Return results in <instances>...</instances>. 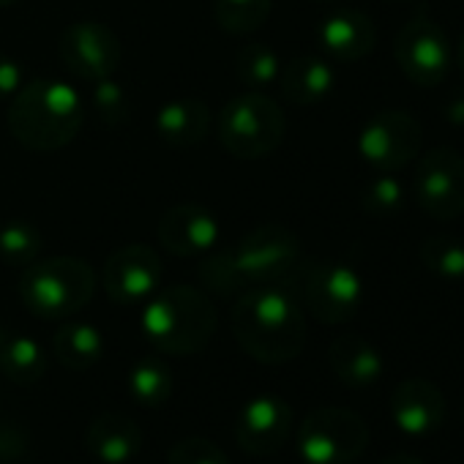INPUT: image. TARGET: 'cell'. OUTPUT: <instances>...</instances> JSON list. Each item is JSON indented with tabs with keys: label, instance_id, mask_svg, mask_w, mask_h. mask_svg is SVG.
Returning a JSON list of instances; mask_svg holds the SVG:
<instances>
[{
	"label": "cell",
	"instance_id": "16",
	"mask_svg": "<svg viewBox=\"0 0 464 464\" xmlns=\"http://www.w3.org/2000/svg\"><path fill=\"white\" fill-rule=\"evenodd\" d=\"M391 418L410 437H429L445 420L442 391L423 377L401 380L391 393Z\"/></svg>",
	"mask_w": 464,
	"mask_h": 464
},
{
	"label": "cell",
	"instance_id": "32",
	"mask_svg": "<svg viewBox=\"0 0 464 464\" xmlns=\"http://www.w3.org/2000/svg\"><path fill=\"white\" fill-rule=\"evenodd\" d=\"M31 453V434L28 426L12 418L0 420V461L17 464Z\"/></svg>",
	"mask_w": 464,
	"mask_h": 464
},
{
	"label": "cell",
	"instance_id": "17",
	"mask_svg": "<svg viewBox=\"0 0 464 464\" xmlns=\"http://www.w3.org/2000/svg\"><path fill=\"white\" fill-rule=\"evenodd\" d=\"M317 42L323 47L325 55L342 61V63H353L366 58L374 44H377V28L372 23L369 14H363L361 9H336L331 12L320 28H317Z\"/></svg>",
	"mask_w": 464,
	"mask_h": 464
},
{
	"label": "cell",
	"instance_id": "12",
	"mask_svg": "<svg viewBox=\"0 0 464 464\" xmlns=\"http://www.w3.org/2000/svg\"><path fill=\"white\" fill-rule=\"evenodd\" d=\"M58 53L63 66L88 82L112 77L121 66L123 47L112 28L102 23H74L61 34Z\"/></svg>",
	"mask_w": 464,
	"mask_h": 464
},
{
	"label": "cell",
	"instance_id": "7",
	"mask_svg": "<svg viewBox=\"0 0 464 464\" xmlns=\"http://www.w3.org/2000/svg\"><path fill=\"white\" fill-rule=\"evenodd\" d=\"M369 445V423L347 407H320L298 429L306 464H353Z\"/></svg>",
	"mask_w": 464,
	"mask_h": 464
},
{
	"label": "cell",
	"instance_id": "18",
	"mask_svg": "<svg viewBox=\"0 0 464 464\" xmlns=\"http://www.w3.org/2000/svg\"><path fill=\"white\" fill-rule=\"evenodd\" d=\"M85 448L102 464H126L142 448V431L137 420L121 412H104L85 429Z\"/></svg>",
	"mask_w": 464,
	"mask_h": 464
},
{
	"label": "cell",
	"instance_id": "36",
	"mask_svg": "<svg viewBox=\"0 0 464 464\" xmlns=\"http://www.w3.org/2000/svg\"><path fill=\"white\" fill-rule=\"evenodd\" d=\"M456 66H459V72H461V77H464V34H461V39H459V44H456Z\"/></svg>",
	"mask_w": 464,
	"mask_h": 464
},
{
	"label": "cell",
	"instance_id": "27",
	"mask_svg": "<svg viewBox=\"0 0 464 464\" xmlns=\"http://www.w3.org/2000/svg\"><path fill=\"white\" fill-rule=\"evenodd\" d=\"M420 263L440 279H464V244L453 236H429L418 246Z\"/></svg>",
	"mask_w": 464,
	"mask_h": 464
},
{
	"label": "cell",
	"instance_id": "33",
	"mask_svg": "<svg viewBox=\"0 0 464 464\" xmlns=\"http://www.w3.org/2000/svg\"><path fill=\"white\" fill-rule=\"evenodd\" d=\"M23 85H25L23 66L14 58H9V55H0V102L14 99Z\"/></svg>",
	"mask_w": 464,
	"mask_h": 464
},
{
	"label": "cell",
	"instance_id": "37",
	"mask_svg": "<svg viewBox=\"0 0 464 464\" xmlns=\"http://www.w3.org/2000/svg\"><path fill=\"white\" fill-rule=\"evenodd\" d=\"M6 339H9L6 328H0V353H4V344H6Z\"/></svg>",
	"mask_w": 464,
	"mask_h": 464
},
{
	"label": "cell",
	"instance_id": "30",
	"mask_svg": "<svg viewBox=\"0 0 464 464\" xmlns=\"http://www.w3.org/2000/svg\"><path fill=\"white\" fill-rule=\"evenodd\" d=\"M91 107H93V115H96L104 126L115 129V126L126 123L131 99H129V93H126V88H123L121 82H115L112 77H104V80L93 82Z\"/></svg>",
	"mask_w": 464,
	"mask_h": 464
},
{
	"label": "cell",
	"instance_id": "34",
	"mask_svg": "<svg viewBox=\"0 0 464 464\" xmlns=\"http://www.w3.org/2000/svg\"><path fill=\"white\" fill-rule=\"evenodd\" d=\"M442 115H445V121H450L453 126H464V91H459V93H453V96L448 99Z\"/></svg>",
	"mask_w": 464,
	"mask_h": 464
},
{
	"label": "cell",
	"instance_id": "25",
	"mask_svg": "<svg viewBox=\"0 0 464 464\" xmlns=\"http://www.w3.org/2000/svg\"><path fill=\"white\" fill-rule=\"evenodd\" d=\"M274 9V0H216L213 17L221 31L232 36H244L260 31Z\"/></svg>",
	"mask_w": 464,
	"mask_h": 464
},
{
	"label": "cell",
	"instance_id": "4",
	"mask_svg": "<svg viewBox=\"0 0 464 464\" xmlns=\"http://www.w3.org/2000/svg\"><path fill=\"white\" fill-rule=\"evenodd\" d=\"M216 306L213 301L191 287L172 285L156 290L142 309V334L164 355H197L202 353L216 334Z\"/></svg>",
	"mask_w": 464,
	"mask_h": 464
},
{
	"label": "cell",
	"instance_id": "39",
	"mask_svg": "<svg viewBox=\"0 0 464 464\" xmlns=\"http://www.w3.org/2000/svg\"><path fill=\"white\" fill-rule=\"evenodd\" d=\"M320 4H342V0H320Z\"/></svg>",
	"mask_w": 464,
	"mask_h": 464
},
{
	"label": "cell",
	"instance_id": "19",
	"mask_svg": "<svg viewBox=\"0 0 464 464\" xmlns=\"http://www.w3.org/2000/svg\"><path fill=\"white\" fill-rule=\"evenodd\" d=\"M328 363H331L336 380L355 391L372 388L385 372V361H382L380 350L372 342H366L363 336H353V334L331 342Z\"/></svg>",
	"mask_w": 464,
	"mask_h": 464
},
{
	"label": "cell",
	"instance_id": "38",
	"mask_svg": "<svg viewBox=\"0 0 464 464\" xmlns=\"http://www.w3.org/2000/svg\"><path fill=\"white\" fill-rule=\"evenodd\" d=\"M12 4H17V0H0V6H12Z\"/></svg>",
	"mask_w": 464,
	"mask_h": 464
},
{
	"label": "cell",
	"instance_id": "24",
	"mask_svg": "<svg viewBox=\"0 0 464 464\" xmlns=\"http://www.w3.org/2000/svg\"><path fill=\"white\" fill-rule=\"evenodd\" d=\"M0 372L14 385H36L47 372V353L31 336H9L0 353Z\"/></svg>",
	"mask_w": 464,
	"mask_h": 464
},
{
	"label": "cell",
	"instance_id": "21",
	"mask_svg": "<svg viewBox=\"0 0 464 464\" xmlns=\"http://www.w3.org/2000/svg\"><path fill=\"white\" fill-rule=\"evenodd\" d=\"M334 85H336V74L331 63L314 55L293 58L287 66H282L279 74L282 96L295 107H309L323 102L325 96H331Z\"/></svg>",
	"mask_w": 464,
	"mask_h": 464
},
{
	"label": "cell",
	"instance_id": "23",
	"mask_svg": "<svg viewBox=\"0 0 464 464\" xmlns=\"http://www.w3.org/2000/svg\"><path fill=\"white\" fill-rule=\"evenodd\" d=\"M175 377L161 358H142L129 372V393L145 410H159L172 396Z\"/></svg>",
	"mask_w": 464,
	"mask_h": 464
},
{
	"label": "cell",
	"instance_id": "6",
	"mask_svg": "<svg viewBox=\"0 0 464 464\" xmlns=\"http://www.w3.org/2000/svg\"><path fill=\"white\" fill-rule=\"evenodd\" d=\"M285 112L263 91H246L229 99L218 118V142L236 159L271 156L285 140Z\"/></svg>",
	"mask_w": 464,
	"mask_h": 464
},
{
	"label": "cell",
	"instance_id": "35",
	"mask_svg": "<svg viewBox=\"0 0 464 464\" xmlns=\"http://www.w3.org/2000/svg\"><path fill=\"white\" fill-rule=\"evenodd\" d=\"M377 464H423V461L412 453H391V456L380 459Z\"/></svg>",
	"mask_w": 464,
	"mask_h": 464
},
{
	"label": "cell",
	"instance_id": "2",
	"mask_svg": "<svg viewBox=\"0 0 464 464\" xmlns=\"http://www.w3.org/2000/svg\"><path fill=\"white\" fill-rule=\"evenodd\" d=\"M232 336L238 347L268 366L295 361L306 347V317L287 287H249L232 306Z\"/></svg>",
	"mask_w": 464,
	"mask_h": 464
},
{
	"label": "cell",
	"instance_id": "15",
	"mask_svg": "<svg viewBox=\"0 0 464 464\" xmlns=\"http://www.w3.org/2000/svg\"><path fill=\"white\" fill-rule=\"evenodd\" d=\"M159 244L175 257H197L216 249L221 238L218 218L197 205V202H178L159 218Z\"/></svg>",
	"mask_w": 464,
	"mask_h": 464
},
{
	"label": "cell",
	"instance_id": "10",
	"mask_svg": "<svg viewBox=\"0 0 464 464\" xmlns=\"http://www.w3.org/2000/svg\"><path fill=\"white\" fill-rule=\"evenodd\" d=\"M301 295L314 320L325 325H342L358 314L363 301V282L355 268L325 260L304 271Z\"/></svg>",
	"mask_w": 464,
	"mask_h": 464
},
{
	"label": "cell",
	"instance_id": "40",
	"mask_svg": "<svg viewBox=\"0 0 464 464\" xmlns=\"http://www.w3.org/2000/svg\"><path fill=\"white\" fill-rule=\"evenodd\" d=\"M461 412H464V404H461Z\"/></svg>",
	"mask_w": 464,
	"mask_h": 464
},
{
	"label": "cell",
	"instance_id": "13",
	"mask_svg": "<svg viewBox=\"0 0 464 464\" xmlns=\"http://www.w3.org/2000/svg\"><path fill=\"white\" fill-rule=\"evenodd\" d=\"M107 295L121 306L145 304L161 282V260L148 244H126L110 255L102 274Z\"/></svg>",
	"mask_w": 464,
	"mask_h": 464
},
{
	"label": "cell",
	"instance_id": "5",
	"mask_svg": "<svg viewBox=\"0 0 464 464\" xmlns=\"http://www.w3.org/2000/svg\"><path fill=\"white\" fill-rule=\"evenodd\" d=\"M96 293V274L80 257L36 260L20 279V298L39 320H66L82 312Z\"/></svg>",
	"mask_w": 464,
	"mask_h": 464
},
{
	"label": "cell",
	"instance_id": "9",
	"mask_svg": "<svg viewBox=\"0 0 464 464\" xmlns=\"http://www.w3.org/2000/svg\"><path fill=\"white\" fill-rule=\"evenodd\" d=\"M412 197L418 208L437 218L450 221L464 213V156L453 148H431L420 156L412 175Z\"/></svg>",
	"mask_w": 464,
	"mask_h": 464
},
{
	"label": "cell",
	"instance_id": "20",
	"mask_svg": "<svg viewBox=\"0 0 464 464\" xmlns=\"http://www.w3.org/2000/svg\"><path fill=\"white\" fill-rule=\"evenodd\" d=\"M153 126L159 140L172 148L199 145L210 131V107L194 96L172 99L156 112Z\"/></svg>",
	"mask_w": 464,
	"mask_h": 464
},
{
	"label": "cell",
	"instance_id": "8",
	"mask_svg": "<svg viewBox=\"0 0 464 464\" xmlns=\"http://www.w3.org/2000/svg\"><path fill=\"white\" fill-rule=\"evenodd\" d=\"M393 58H396L401 74L412 85L434 88L448 77L450 63H453V50H450V42H448L442 25L431 14L418 12L396 34Z\"/></svg>",
	"mask_w": 464,
	"mask_h": 464
},
{
	"label": "cell",
	"instance_id": "14",
	"mask_svg": "<svg viewBox=\"0 0 464 464\" xmlns=\"http://www.w3.org/2000/svg\"><path fill=\"white\" fill-rule=\"evenodd\" d=\"M293 429V410L279 396H255L236 418V440L252 456L276 453Z\"/></svg>",
	"mask_w": 464,
	"mask_h": 464
},
{
	"label": "cell",
	"instance_id": "29",
	"mask_svg": "<svg viewBox=\"0 0 464 464\" xmlns=\"http://www.w3.org/2000/svg\"><path fill=\"white\" fill-rule=\"evenodd\" d=\"M404 205V183L393 172H380L361 191V208L374 218H388Z\"/></svg>",
	"mask_w": 464,
	"mask_h": 464
},
{
	"label": "cell",
	"instance_id": "28",
	"mask_svg": "<svg viewBox=\"0 0 464 464\" xmlns=\"http://www.w3.org/2000/svg\"><path fill=\"white\" fill-rule=\"evenodd\" d=\"M236 66H238V77L252 91H263V88L279 82V74H282V61L268 44H246L238 53Z\"/></svg>",
	"mask_w": 464,
	"mask_h": 464
},
{
	"label": "cell",
	"instance_id": "1",
	"mask_svg": "<svg viewBox=\"0 0 464 464\" xmlns=\"http://www.w3.org/2000/svg\"><path fill=\"white\" fill-rule=\"evenodd\" d=\"M301 271V241L282 224H263L229 249L210 255L199 266V282L213 295H241L249 287H285Z\"/></svg>",
	"mask_w": 464,
	"mask_h": 464
},
{
	"label": "cell",
	"instance_id": "22",
	"mask_svg": "<svg viewBox=\"0 0 464 464\" xmlns=\"http://www.w3.org/2000/svg\"><path fill=\"white\" fill-rule=\"evenodd\" d=\"M55 358L74 372H85L96 366L104 355V336L91 323H66L55 331L53 339Z\"/></svg>",
	"mask_w": 464,
	"mask_h": 464
},
{
	"label": "cell",
	"instance_id": "3",
	"mask_svg": "<svg viewBox=\"0 0 464 464\" xmlns=\"http://www.w3.org/2000/svg\"><path fill=\"white\" fill-rule=\"evenodd\" d=\"M85 123L82 96L63 80H34L20 88L9 107L12 137L36 153L66 148Z\"/></svg>",
	"mask_w": 464,
	"mask_h": 464
},
{
	"label": "cell",
	"instance_id": "11",
	"mask_svg": "<svg viewBox=\"0 0 464 464\" xmlns=\"http://www.w3.org/2000/svg\"><path fill=\"white\" fill-rule=\"evenodd\" d=\"M423 145L420 123L404 110H382L372 115L358 134V153L377 172H399Z\"/></svg>",
	"mask_w": 464,
	"mask_h": 464
},
{
	"label": "cell",
	"instance_id": "26",
	"mask_svg": "<svg viewBox=\"0 0 464 464\" xmlns=\"http://www.w3.org/2000/svg\"><path fill=\"white\" fill-rule=\"evenodd\" d=\"M42 255V232L36 224L14 218L0 227V260L9 268H28Z\"/></svg>",
	"mask_w": 464,
	"mask_h": 464
},
{
	"label": "cell",
	"instance_id": "31",
	"mask_svg": "<svg viewBox=\"0 0 464 464\" xmlns=\"http://www.w3.org/2000/svg\"><path fill=\"white\" fill-rule=\"evenodd\" d=\"M167 464H229V459L208 437H183L169 448Z\"/></svg>",
	"mask_w": 464,
	"mask_h": 464
}]
</instances>
